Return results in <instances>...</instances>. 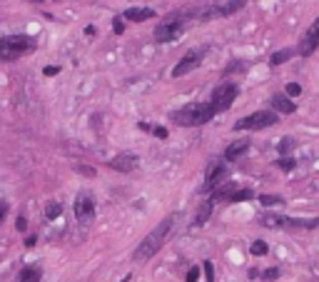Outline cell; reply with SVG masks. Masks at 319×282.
I'll return each instance as SVG.
<instances>
[{
  "label": "cell",
  "instance_id": "obj_32",
  "mask_svg": "<svg viewBox=\"0 0 319 282\" xmlns=\"http://www.w3.org/2000/svg\"><path fill=\"white\" fill-rule=\"evenodd\" d=\"M43 73H45V75L50 78V75H58V73H60V68H58V65H48V68H45Z\"/></svg>",
  "mask_w": 319,
  "mask_h": 282
},
{
  "label": "cell",
  "instance_id": "obj_10",
  "mask_svg": "<svg viewBox=\"0 0 319 282\" xmlns=\"http://www.w3.org/2000/svg\"><path fill=\"white\" fill-rule=\"evenodd\" d=\"M227 175V168L225 163H209L207 165V172H204V185H202V193H209L220 185V180Z\"/></svg>",
  "mask_w": 319,
  "mask_h": 282
},
{
  "label": "cell",
  "instance_id": "obj_26",
  "mask_svg": "<svg viewBox=\"0 0 319 282\" xmlns=\"http://www.w3.org/2000/svg\"><path fill=\"white\" fill-rule=\"evenodd\" d=\"M202 270H204V282H215V265L209 260L202 262Z\"/></svg>",
  "mask_w": 319,
  "mask_h": 282
},
{
  "label": "cell",
  "instance_id": "obj_7",
  "mask_svg": "<svg viewBox=\"0 0 319 282\" xmlns=\"http://www.w3.org/2000/svg\"><path fill=\"white\" fill-rule=\"evenodd\" d=\"M204 55H207V48H190L185 55L180 57V62L172 68V78H185L190 75L192 70H197L202 65Z\"/></svg>",
  "mask_w": 319,
  "mask_h": 282
},
{
  "label": "cell",
  "instance_id": "obj_1",
  "mask_svg": "<svg viewBox=\"0 0 319 282\" xmlns=\"http://www.w3.org/2000/svg\"><path fill=\"white\" fill-rule=\"evenodd\" d=\"M172 225H174V215H170V217H165L160 225L155 227L152 232H147L145 237H143V242L137 245V250L132 253V260H135V262H147V260H152L155 253L165 245V240H167Z\"/></svg>",
  "mask_w": 319,
  "mask_h": 282
},
{
  "label": "cell",
  "instance_id": "obj_5",
  "mask_svg": "<svg viewBox=\"0 0 319 282\" xmlns=\"http://www.w3.org/2000/svg\"><path fill=\"white\" fill-rule=\"evenodd\" d=\"M279 122V115L277 113H269V110H260V113H252L247 117H242L239 122H234V133L239 130H264V128H272Z\"/></svg>",
  "mask_w": 319,
  "mask_h": 282
},
{
  "label": "cell",
  "instance_id": "obj_21",
  "mask_svg": "<svg viewBox=\"0 0 319 282\" xmlns=\"http://www.w3.org/2000/svg\"><path fill=\"white\" fill-rule=\"evenodd\" d=\"M260 205H264V207H274V205H282L285 202V198H279V195H260Z\"/></svg>",
  "mask_w": 319,
  "mask_h": 282
},
{
  "label": "cell",
  "instance_id": "obj_22",
  "mask_svg": "<svg viewBox=\"0 0 319 282\" xmlns=\"http://www.w3.org/2000/svg\"><path fill=\"white\" fill-rule=\"evenodd\" d=\"M274 165H277L279 170H285V172H292V170L297 168V160H294V158H279Z\"/></svg>",
  "mask_w": 319,
  "mask_h": 282
},
{
  "label": "cell",
  "instance_id": "obj_6",
  "mask_svg": "<svg viewBox=\"0 0 319 282\" xmlns=\"http://www.w3.org/2000/svg\"><path fill=\"white\" fill-rule=\"evenodd\" d=\"M237 95H239V87H237V83H220L215 90H212V98H209V103L215 105V110H217V113H225V110H230V108L234 105Z\"/></svg>",
  "mask_w": 319,
  "mask_h": 282
},
{
  "label": "cell",
  "instance_id": "obj_27",
  "mask_svg": "<svg viewBox=\"0 0 319 282\" xmlns=\"http://www.w3.org/2000/svg\"><path fill=\"white\" fill-rule=\"evenodd\" d=\"M292 150H294V140H292V138H282V140H279V155L292 152Z\"/></svg>",
  "mask_w": 319,
  "mask_h": 282
},
{
  "label": "cell",
  "instance_id": "obj_14",
  "mask_svg": "<svg viewBox=\"0 0 319 282\" xmlns=\"http://www.w3.org/2000/svg\"><path fill=\"white\" fill-rule=\"evenodd\" d=\"M247 150H250V142H247V140L232 142V145L225 150V160H227V163H234V160H239V158H242Z\"/></svg>",
  "mask_w": 319,
  "mask_h": 282
},
{
  "label": "cell",
  "instance_id": "obj_9",
  "mask_svg": "<svg viewBox=\"0 0 319 282\" xmlns=\"http://www.w3.org/2000/svg\"><path fill=\"white\" fill-rule=\"evenodd\" d=\"M319 48V18L307 28V33L302 35V40H299V48H297V53L302 57H309L314 50Z\"/></svg>",
  "mask_w": 319,
  "mask_h": 282
},
{
  "label": "cell",
  "instance_id": "obj_35",
  "mask_svg": "<svg viewBox=\"0 0 319 282\" xmlns=\"http://www.w3.org/2000/svg\"><path fill=\"white\" fill-rule=\"evenodd\" d=\"M75 170H78V172H83V175H87V177H92V175H95V170H92V168H83V165H78Z\"/></svg>",
  "mask_w": 319,
  "mask_h": 282
},
{
  "label": "cell",
  "instance_id": "obj_36",
  "mask_svg": "<svg viewBox=\"0 0 319 282\" xmlns=\"http://www.w3.org/2000/svg\"><path fill=\"white\" fill-rule=\"evenodd\" d=\"M35 242H38V240H35V235H30L28 240H25V247H32V245H35Z\"/></svg>",
  "mask_w": 319,
  "mask_h": 282
},
{
  "label": "cell",
  "instance_id": "obj_19",
  "mask_svg": "<svg viewBox=\"0 0 319 282\" xmlns=\"http://www.w3.org/2000/svg\"><path fill=\"white\" fill-rule=\"evenodd\" d=\"M244 5H247V0H227V3L222 5V10H225V18H227V15H234V13H237V10H242Z\"/></svg>",
  "mask_w": 319,
  "mask_h": 282
},
{
  "label": "cell",
  "instance_id": "obj_37",
  "mask_svg": "<svg viewBox=\"0 0 319 282\" xmlns=\"http://www.w3.org/2000/svg\"><path fill=\"white\" fill-rule=\"evenodd\" d=\"M120 282H130V275H127V277H122V280H120Z\"/></svg>",
  "mask_w": 319,
  "mask_h": 282
},
{
  "label": "cell",
  "instance_id": "obj_24",
  "mask_svg": "<svg viewBox=\"0 0 319 282\" xmlns=\"http://www.w3.org/2000/svg\"><path fill=\"white\" fill-rule=\"evenodd\" d=\"M252 255H255V257L267 255V242H264V240H255V242H252Z\"/></svg>",
  "mask_w": 319,
  "mask_h": 282
},
{
  "label": "cell",
  "instance_id": "obj_38",
  "mask_svg": "<svg viewBox=\"0 0 319 282\" xmlns=\"http://www.w3.org/2000/svg\"><path fill=\"white\" fill-rule=\"evenodd\" d=\"M317 223H319V217H317Z\"/></svg>",
  "mask_w": 319,
  "mask_h": 282
},
{
  "label": "cell",
  "instance_id": "obj_2",
  "mask_svg": "<svg viewBox=\"0 0 319 282\" xmlns=\"http://www.w3.org/2000/svg\"><path fill=\"white\" fill-rule=\"evenodd\" d=\"M215 115H217V110L212 103H187L185 108L174 110L170 120L182 128H200V125H207Z\"/></svg>",
  "mask_w": 319,
  "mask_h": 282
},
{
  "label": "cell",
  "instance_id": "obj_28",
  "mask_svg": "<svg viewBox=\"0 0 319 282\" xmlns=\"http://www.w3.org/2000/svg\"><path fill=\"white\" fill-rule=\"evenodd\" d=\"M200 280V267L195 265V267H190L187 270V275H185V282H197Z\"/></svg>",
  "mask_w": 319,
  "mask_h": 282
},
{
  "label": "cell",
  "instance_id": "obj_3",
  "mask_svg": "<svg viewBox=\"0 0 319 282\" xmlns=\"http://www.w3.org/2000/svg\"><path fill=\"white\" fill-rule=\"evenodd\" d=\"M32 50H35V40L30 35H8V38H0V60L3 62H13V60L28 55Z\"/></svg>",
  "mask_w": 319,
  "mask_h": 282
},
{
  "label": "cell",
  "instance_id": "obj_4",
  "mask_svg": "<svg viewBox=\"0 0 319 282\" xmlns=\"http://www.w3.org/2000/svg\"><path fill=\"white\" fill-rule=\"evenodd\" d=\"M187 10H174L170 13L157 28H155V40L157 43H172L177 40L182 33H185V25H187Z\"/></svg>",
  "mask_w": 319,
  "mask_h": 282
},
{
  "label": "cell",
  "instance_id": "obj_13",
  "mask_svg": "<svg viewBox=\"0 0 319 282\" xmlns=\"http://www.w3.org/2000/svg\"><path fill=\"white\" fill-rule=\"evenodd\" d=\"M152 18H155V10H150V8H127L125 10V20H132V23H143Z\"/></svg>",
  "mask_w": 319,
  "mask_h": 282
},
{
  "label": "cell",
  "instance_id": "obj_16",
  "mask_svg": "<svg viewBox=\"0 0 319 282\" xmlns=\"http://www.w3.org/2000/svg\"><path fill=\"white\" fill-rule=\"evenodd\" d=\"M234 193H237V185L234 182H225L222 187H215V195H212V202H230Z\"/></svg>",
  "mask_w": 319,
  "mask_h": 282
},
{
  "label": "cell",
  "instance_id": "obj_23",
  "mask_svg": "<svg viewBox=\"0 0 319 282\" xmlns=\"http://www.w3.org/2000/svg\"><path fill=\"white\" fill-rule=\"evenodd\" d=\"M252 198H255L252 190H237L232 198H230V202H244V200H252Z\"/></svg>",
  "mask_w": 319,
  "mask_h": 282
},
{
  "label": "cell",
  "instance_id": "obj_8",
  "mask_svg": "<svg viewBox=\"0 0 319 282\" xmlns=\"http://www.w3.org/2000/svg\"><path fill=\"white\" fill-rule=\"evenodd\" d=\"M75 217H78V223H92V217H95V198L90 195V193H80L78 198H75Z\"/></svg>",
  "mask_w": 319,
  "mask_h": 282
},
{
  "label": "cell",
  "instance_id": "obj_33",
  "mask_svg": "<svg viewBox=\"0 0 319 282\" xmlns=\"http://www.w3.org/2000/svg\"><path fill=\"white\" fill-rule=\"evenodd\" d=\"M15 227H18L20 232H25V230H28V223H25V217H18V220H15Z\"/></svg>",
  "mask_w": 319,
  "mask_h": 282
},
{
  "label": "cell",
  "instance_id": "obj_11",
  "mask_svg": "<svg viewBox=\"0 0 319 282\" xmlns=\"http://www.w3.org/2000/svg\"><path fill=\"white\" fill-rule=\"evenodd\" d=\"M137 163H140V158H137L135 152H120L108 165L113 170H117V172H132V170L137 168Z\"/></svg>",
  "mask_w": 319,
  "mask_h": 282
},
{
  "label": "cell",
  "instance_id": "obj_12",
  "mask_svg": "<svg viewBox=\"0 0 319 282\" xmlns=\"http://www.w3.org/2000/svg\"><path fill=\"white\" fill-rule=\"evenodd\" d=\"M272 108L277 110V113H282V115H292L294 110H297V105L292 103V98L290 95H272Z\"/></svg>",
  "mask_w": 319,
  "mask_h": 282
},
{
  "label": "cell",
  "instance_id": "obj_20",
  "mask_svg": "<svg viewBox=\"0 0 319 282\" xmlns=\"http://www.w3.org/2000/svg\"><path fill=\"white\" fill-rule=\"evenodd\" d=\"M45 215H48V220H55L62 215V205L60 202H48L45 205Z\"/></svg>",
  "mask_w": 319,
  "mask_h": 282
},
{
  "label": "cell",
  "instance_id": "obj_31",
  "mask_svg": "<svg viewBox=\"0 0 319 282\" xmlns=\"http://www.w3.org/2000/svg\"><path fill=\"white\" fill-rule=\"evenodd\" d=\"M113 30H115L117 35H122V33H125V23H122L120 18H115V20H113Z\"/></svg>",
  "mask_w": 319,
  "mask_h": 282
},
{
  "label": "cell",
  "instance_id": "obj_25",
  "mask_svg": "<svg viewBox=\"0 0 319 282\" xmlns=\"http://www.w3.org/2000/svg\"><path fill=\"white\" fill-rule=\"evenodd\" d=\"M260 277H262L264 282H274L277 277H279V267H269V270H264Z\"/></svg>",
  "mask_w": 319,
  "mask_h": 282
},
{
  "label": "cell",
  "instance_id": "obj_30",
  "mask_svg": "<svg viewBox=\"0 0 319 282\" xmlns=\"http://www.w3.org/2000/svg\"><path fill=\"white\" fill-rule=\"evenodd\" d=\"M287 95H290V98H297V95H302V85L290 83V85H287Z\"/></svg>",
  "mask_w": 319,
  "mask_h": 282
},
{
  "label": "cell",
  "instance_id": "obj_18",
  "mask_svg": "<svg viewBox=\"0 0 319 282\" xmlns=\"http://www.w3.org/2000/svg\"><path fill=\"white\" fill-rule=\"evenodd\" d=\"M40 277H43V272H40L38 267H25V270L20 272L18 282H40Z\"/></svg>",
  "mask_w": 319,
  "mask_h": 282
},
{
  "label": "cell",
  "instance_id": "obj_15",
  "mask_svg": "<svg viewBox=\"0 0 319 282\" xmlns=\"http://www.w3.org/2000/svg\"><path fill=\"white\" fill-rule=\"evenodd\" d=\"M212 207H215V202H212V200H204L202 205L197 207V212H195V223H192V225L195 227L207 225V220H209V215H212Z\"/></svg>",
  "mask_w": 319,
  "mask_h": 282
},
{
  "label": "cell",
  "instance_id": "obj_17",
  "mask_svg": "<svg viewBox=\"0 0 319 282\" xmlns=\"http://www.w3.org/2000/svg\"><path fill=\"white\" fill-rule=\"evenodd\" d=\"M297 55V50H292V48H285V50H277L274 55L269 57V65L272 68H277V65H282V62H287L290 57H294Z\"/></svg>",
  "mask_w": 319,
  "mask_h": 282
},
{
  "label": "cell",
  "instance_id": "obj_29",
  "mask_svg": "<svg viewBox=\"0 0 319 282\" xmlns=\"http://www.w3.org/2000/svg\"><path fill=\"white\" fill-rule=\"evenodd\" d=\"M152 135H155V138H160V140H167V135H170V133H167V128L157 125V128H152Z\"/></svg>",
  "mask_w": 319,
  "mask_h": 282
},
{
  "label": "cell",
  "instance_id": "obj_34",
  "mask_svg": "<svg viewBox=\"0 0 319 282\" xmlns=\"http://www.w3.org/2000/svg\"><path fill=\"white\" fill-rule=\"evenodd\" d=\"M5 215H8V202H5V200H0V223L5 220Z\"/></svg>",
  "mask_w": 319,
  "mask_h": 282
}]
</instances>
